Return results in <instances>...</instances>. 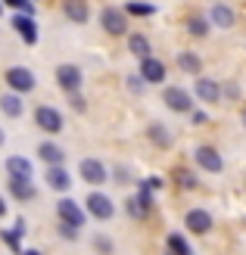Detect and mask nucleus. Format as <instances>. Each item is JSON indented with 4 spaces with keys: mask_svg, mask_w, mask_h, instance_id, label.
Here are the masks:
<instances>
[{
    "mask_svg": "<svg viewBox=\"0 0 246 255\" xmlns=\"http://www.w3.org/2000/svg\"><path fill=\"white\" fill-rule=\"evenodd\" d=\"M6 84L12 87V94H28V91H34V75H31V69H25V66H12V69H6Z\"/></svg>",
    "mask_w": 246,
    "mask_h": 255,
    "instance_id": "1",
    "label": "nucleus"
},
{
    "mask_svg": "<svg viewBox=\"0 0 246 255\" xmlns=\"http://www.w3.org/2000/svg\"><path fill=\"white\" fill-rule=\"evenodd\" d=\"M84 202H87V215L97 218V221H109L115 215V206H112V199L106 193H90Z\"/></svg>",
    "mask_w": 246,
    "mask_h": 255,
    "instance_id": "2",
    "label": "nucleus"
},
{
    "mask_svg": "<svg viewBox=\"0 0 246 255\" xmlns=\"http://www.w3.org/2000/svg\"><path fill=\"white\" fill-rule=\"evenodd\" d=\"M100 25H103L109 34H125V31H128V12L115 9V6H106V9L100 12Z\"/></svg>",
    "mask_w": 246,
    "mask_h": 255,
    "instance_id": "3",
    "label": "nucleus"
},
{
    "mask_svg": "<svg viewBox=\"0 0 246 255\" xmlns=\"http://www.w3.org/2000/svg\"><path fill=\"white\" fill-rule=\"evenodd\" d=\"M193 159L200 162L203 171H212V174H218V171L225 168V159L218 156L215 146H197V149H193Z\"/></svg>",
    "mask_w": 246,
    "mask_h": 255,
    "instance_id": "4",
    "label": "nucleus"
},
{
    "mask_svg": "<svg viewBox=\"0 0 246 255\" xmlns=\"http://www.w3.org/2000/svg\"><path fill=\"white\" fill-rule=\"evenodd\" d=\"M162 100H165V106L172 112H190L193 109V97L184 91V87H165Z\"/></svg>",
    "mask_w": 246,
    "mask_h": 255,
    "instance_id": "5",
    "label": "nucleus"
},
{
    "mask_svg": "<svg viewBox=\"0 0 246 255\" xmlns=\"http://www.w3.org/2000/svg\"><path fill=\"white\" fill-rule=\"evenodd\" d=\"M34 122H37V128H44L47 134H59L62 131V116L53 106H37L34 109Z\"/></svg>",
    "mask_w": 246,
    "mask_h": 255,
    "instance_id": "6",
    "label": "nucleus"
},
{
    "mask_svg": "<svg viewBox=\"0 0 246 255\" xmlns=\"http://www.w3.org/2000/svg\"><path fill=\"white\" fill-rule=\"evenodd\" d=\"M137 78H144L147 84H162V81H165V66H162L156 56H144V59H140Z\"/></svg>",
    "mask_w": 246,
    "mask_h": 255,
    "instance_id": "7",
    "label": "nucleus"
},
{
    "mask_svg": "<svg viewBox=\"0 0 246 255\" xmlns=\"http://www.w3.org/2000/svg\"><path fill=\"white\" fill-rule=\"evenodd\" d=\"M56 215H59V221L69 224V227H81L84 224V212H81L78 202H72V199H59L56 202Z\"/></svg>",
    "mask_w": 246,
    "mask_h": 255,
    "instance_id": "8",
    "label": "nucleus"
},
{
    "mask_svg": "<svg viewBox=\"0 0 246 255\" xmlns=\"http://www.w3.org/2000/svg\"><path fill=\"white\" fill-rule=\"evenodd\" d=\"M56 81H59V87L66 94H78V87H81V69L66 62V66L56 69Z\"/></svg>",
    "mask_w": 246,
    "mask_h": 255,
    "instance_id": "9",
    "label": "nucleus"
},
{
    "mask_svg": "<svg viewBox=\"0 0 246 255\" xmlns=\"http://www.w3.org/2000/svg\"><path fill=\"white\" fill-rule=\"evenodd\" d=\"M184 224H187V231H193V234H209L212 231V215L206 209H190L184 215Z\"/></svg>",
    "mask_w": 246,
    "mask_h": 255,
    "instance_id": "10",
    "label": "nucleus"
},
{
    "mask_svg": "<svg viewBox=\"0 0 246 255\" xmlns=\"http://www.w3.org/2000/svg\"><path fill=\"white\" fill-rule=\"evenodd\" d=\"M12 28L19 31V37H22L25 44H37V25H34L31 16H25V12H16V16H12Z\"/></svg>",
    "mask_w": 246,
    "mask_h": 255,
    "instance_id": "11",
    "label": "nucleus"
},
{
    "mask_svg": "<svg viewBox=\"0 0 246 255\" xmlns=\"http://www.w3.org/2000/svg\"><path fill=\"white\" fill-rule=\"evenodd\" d=\"M78 171H81V177L87 184H103L106 181V165H103L100 159H84L78 165Z\"/></svg>",
    "mask_w": 246,
    "mask_h": 255,
    "instance_id": "12",
    "label": "nucleus"
},
{
    "mask_svg": "<svg viewBox=\"0 0 246 255\" xmlns=\"http://www.w3.org/2000/svg\"><path fill=\"white\" fill-rule=\"evenodd\" d=\"M44 177H47V187L50 190H59V193H66L69 184H72V177H69V171L62 168V165H50Z\"/></svg>",
    "mask_w": 246,
    "mask_h": 255,
    "instance_id": "13",
    "label": "nucleus"
},
{
    "mask_svg": "<svg viewBox=\"0 0 246 255\" xmlns=\"http://www.w3.org/2000/svg\"><path fill=\"white\" fill-rule=\"evenodd\" d=\"M197 97L203 103H218V100H222V87H218V81H212V78H200L197 81Z\"/></svg>",
    "mask_w": 246,
    "mask_h": 255,
    "instance_id": "14",
    "label": "nucleus"
},
{
    "mask_svg": "<svg viewBox=\"0 0 246 255\" xmlns=\"http://www.w3.org/2000/svg\"><path fill=\"white\" fill-rule=\"evenodd\" d=\"M9 193L16 196V199H22V202H28V199H34V184L28 181V177H9Z\"/></svg>",
    "mask_w": 246,
    "mask_h": 255,
    "instance_id": "15",
    "label": "nucleus"
},
{
    "mask_svg": "<svg viewBox=\"0 0 246 255\" xmlns=\"http://www.w3.org/2000/svg\"><path fill=\"white\" fill-rule=\"evenodd\" d=\"M37 156H41V162H47V165H62L66 162V149L59 143H41L37 146Z\"/></svg>",
    "mask_w": 246,
    "mask_h": 255,
    "instance_id": "16",
    "label": "nucleus"
},
{
    "mask_svg": "<svg viewBox=\"0 0 246 255\" xmlns=\"http://www.w3.org/2000/svg\"><path fill=\"white\" fill-rule=\"evenodd\" d=\"M209 22L218 25V28H231V25H234V9L225 6V3H215L209 9Z\"/></svg>",
    "mask_w": 246,
    "mask_h": 255,
    "instance_id": "17",
    "label": "nucleus"
},
{
    "mask_svg": "<svg viewBox=\"0 0 246 255\" xmlns=\"http://www.w3.org/2000/svg\"><path fill=\"white\" fill-rule=\"evenodd\" d=\"M0 109H3V116H9V119H19L22 112H25L22 94H3V97H0Z\"/></svg>",
    "mask_w": 246,
    "mask_h": 255,
    "instance_id": "18",
    "label": "nucleus"
},
{
    "mask_svg": "<svg viewBox=\"0 0 246 255\" xmlns=\"http://www.w3.org/2000/svg\"><path fill=\"white\" fill-rule=\"evenodd\" d=\"M6 171H9V177H28L31 181V162L22 159V156H9L6 159Z\"/></svg>",
    "mask_w": 246,
    "mask_h": 255,
    "instance_id": "19",
    "label": "nucleus"
},
{
    "mask_svg": "<svg viewBox=\"0 0 246 255\" xmlns=\"http://www.w3.org/2000/svg\"><path fill=\"white\" fill-rule=\"evenodd\" d=\"M178 66H181V72H187V75H200L203 59L197 53H190V50H181V53H178Z\"/></svg>",
    "mask_w": 246,
    "mask_h": 255,
    "instance_id": "20",
    "label": "nucleus"
},
{
    "mask_svg": "<svg viewBox=\"0 0 246 255\" xmlns=\"http://www.w3.org/2000/svg\"><path fill=\"white\" fill-rule=\"evenodd\" d=\"M66 16H69V22L84 25L87 22V3L84 0H66Z\"/></svg>",
    "mask_w": 246,
    "mask_h": 255,
    "instance_id": "21",
    "label": "nucleus"
},
{
    "mask_svg": "<svg viewBox=\"0 0 246 255\" xmlns=\"http://www.w3.org/2000/svg\"><path fill=\"white\" fill-rule=\"evenodd\" d=\"M134 202H137L140 209H144V215L153 209V187H150L147 181H140V184H137V196H134Z\"/></svg>",
    "mask_w": 246,
    "mask_h": 255,
    "instance_id": "22",
    "label": "nucleus"
},
{
    "mask_svg": "<svg viewBox=\"0 0 246 255\" xmlns=\"http://www.w3.org/2000/svg\"><path fill=\"white\" fill-rule=\"evenodd\" d=\"M128 50H131L137 59H144V56H150V41L144 34H131L128 37Z\"/></svg>",
    "mask_w": 246,
    "mask_h": 255,
    "instance_id": "23",
    "label": "nucleus"
},
{
    "mask_svg": "<svg viewBox=\"0 0 246 255\" xmlns=\"http://www.w3.org/2000/svg\"><path fill=\"white\" fill-rule=\"evenodd\" d=\"M168 249H172L175 255H197V252L190 249V243H187V240L181 237V234H168Z\"/></svg>",
    "mask_w": 246,
    "mask_h": 255,
    "instance_id": "24",
    "label": "nucleus"
},
{
    "mask_svg": "<svg viewBox=\"0 0 246 255\" xmlns=\"http://www.w3.org/2000/svg\"><path fill=\"white\" fill-rule=\"evenodd\" d=\"M187 31L193 37H206V34H209V22L200 19V16H193V19H187Z\"/></svg>",
    "mask_w": 246,
    "mask_h": 255,
    "instance_id": "25",
    "label": "nucleus"
},
{
    "mask_svg": "<svg viewBox=\"0 0 246 255\" xmlns=\"http://www.w3.org/2000/svg\"><path fill=\"white\" fill-rule=\"evenodd\" d=\"M125 12H131V16H153L156 12V6L153 3H144V0H134V3H128Z\"/></svg>",
    "mask_w": 246,
    "mask_h": 255,
    "instance_id": "26",
    "label": "nucleus"
},
{
    "mask_svg": "<svg viewBox=\"0 0 246 255\" xmlns=\"http://www.w3.org/2000/svg\"><path fill=\"white\" fill-rule=\"evenodd\" d=\"M175 181H178L181 187H184V190H190V187H197V177H193V174H190L187 168H178V171H175Z\"/></svg>",
    "mask_w": 246,
    "mask_h": 255,
    "instance_id": "27",
    "label": "nucleus"
},
{
    "mask_svg": "<svg viewBox=\"0 0 246 255\" xmlns=\"http://www.w3.org/2000/svg\"><path fill=\"white\" fill-rule=\"evenodd\" d=\"M0 3L16 6L19 12H25V16H34V3H31V0H0Z\"/></svg>",
    "mask_w": 246,
    "mask_h": 255,
    "instance_id": "28",
    "label": "nucleus"
},
{
    "mask_svg": "<svg viewBox=\"0 0 246 255\" xmlns=\"http://www.w3.org/2000/svg\"><path fill=\"white\" fill-rule=\"evenodd\" d=\"M94 246L100 249V255H112V252H115L112 240H109V237H103V234H97V237H94Z\"/></svg>",
    "mask_w": 246,
    "mask_h": 255,
    "instance_id": "29",
    "label": "nucleus"
},
{
    "mask_svg": "<svg viewBox=\"0 0 246 255\" xmlns=\"http://www.w3.org/2000/svg\"><path fill=\"white\" fill-rule=\"evenodd\" d=\"M150 137L156 140L159 146H168V143H172V134H165V131H162V125H153V128H150Z\"/></svg>",
    "mask_w": 246,
    "mask_h": 255,
    "instance_id": "30",
    "label": "nucleus"
},
{
    "mask_svg": "<svg viewBox=\"0 0 246 255\" xmlns=\"http://www.w3.org/2000/svg\"><path fill=\"white\" fill-rule=\"evenodd\" d=\"M3 240H6V246H9L12 252H22V237H19L16 231H3Z\"/></svg>",
    "mask_w": 246,
    "mask_h": 255,
    "instance_id": "31",
    "label": "nucleus"
},
{
    "mask_svg": "<svg viewBox=\"0 0 246 255\" xmlns=\"http://www.w3.org/2000/svg\"><path fill=\"white\" fill-rule=\"evenodd\" d=\"M69 100H72V109H75V112H84V109H87V103H84L81 94H69Z\"/></svg>",
    "mask_w": 246,
    "mask_h": 255,
    "instance_id": "32",
    "label": "nucleus"
},
{
    "mask_svg": "<svg viewBox=\"0 0 246 255\" xmlns=\"http://www.w3.org/2000/svg\"><path fill=\"white\" fill-rule=\"evenodd\" d=\"M59 237H66V240H75V237H78V227H69V224H59Z\"/></svg>",
    "mask_w": 246,
    "mask_h": 255,
    "instance_id": "33",
    "label": "nucleus"
},
{
    "mask_svg": "<svg viewBox=\"0 0 246 255\" xmlns=\"http://www.w3.org/2000/svg\"><path fill=\"white\" fill-rule=\"evenodd\" d=\"M19 255H41V252H37V249H22Z\"/></svg>",
    "mask_w": 246,
    "mask_h": 255,
    "instance_id": "34",
    "label": "nucleus"
},
{
    "mask_svg": "<svg viewBox=\"0 0 246 255\" xmlns=\"http://www.w3.org/2000/svg\"><path fill=\"white\" fill-rule=\"evenodd\" d=\"M3 215H6V202L0 199V218H3Z\"/></svg>",
    "mask_w": 246,
    "mask_h": 255,
    "instance_id": "35",
    "label": "nucleus"
},
{
    "mask_svg": "<svg viewBox=\"0 0 246 255\" xmlns=\"http://www.w3.org/2000/svg\"><path fill=\"white\" fill-rule=\"evenodd\" d=\"M0 146H3V131H0Z\"/></svg>",
    "mask_w": 246,
    "mask_h": 255,
    "instance_id": "36",
    "label": "nucleus"
},
{
    "mask_svg": "<svg viewBox=\"0 0 246 255\" xmlns=\"http://www.w3.org/2000/svg\"><path fill=\"white\" fill-rule=\"evenodd\" d=\"M0 12H3V3H0Z\"/></svg>",
    "mask_w": 246,
    "mask_h": 255,
    "instance_id": "37",
    "label": "nucleus"
},
{
    "mask_svg": "<svg viewBox=\"0 0 246 255\" xmlns=\"http://www.w3.org/2000/svg\"><path fill=\"white\" fill-rule=\"evenodd\" d=\"M243 122H246V112H243Z\"/></svg>",
    "mask_w": 246,
    "mask_h": 255,
    "instance_id": "38",
    "label": "nucleus"
}]
</instances>
